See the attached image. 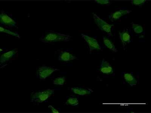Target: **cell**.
Segmentation results:
<instances>
[{
	"instance_id": "obj_18",
	"label": "cell",
	"mask_w": 151,
	"mask_h": 113,
	"mask_svg": "<svg viewBox=\"0 0 151 113\" xmlns=\"http://www.w3.org/2000/svg\"><path fill=\"white\" fill-rule=\"evenodd\" d=\"M132 28L135 33H142L143 29L141 25L137 24H133L132 25Z\"/></svg>"
},
{
	"instance_id": "obj_7",
	"label": "cell",
	"mask_w": 151,
	"mask_h": 113,
	"mask_svg": "<svg viewBox=\"0 0 151 113\" xmlns=\"http://www.w3.org/2000/svg\"><path fill=\"white\" fill-rule=\"evenodd\" d=\"M100 68L101 72L106 75H111L114 72L111 65L104 60H102Z\"/></svg>"
},
{
	"instance_id": "obj_5",
	"label": "cell",
	"mask_w": 151,
	"mask_h": 113,
	"mask_svg": "<svg viewBox=\"0 0 151 113\" xmlns=\"http://www.w3.org/2000/svg\"><path fill=\"white\" fill-rule=\"evenodd\" d=\"M81 36L88 44L90 51H92L94 50H101V48L100 45L99 43L96 39L83 33H82Z\"/></svg>"
},
{
	"instance_id": "obj_20",
	"label": "cell",
	"mask_w": 151,
	"mask_h": 113,
	"mask_svg": "<svg viewBox=\"0 0 151 113\" xmlns=\"http://www.w3.org/2000/svg\"><path fill=\"white\" fill-rule=\"evenodd\" d=\"M94 2L100 5H108L110 4V1L109 0H96Z\"/></svg>"
},
{
	"instance_id": "obj_21",
	"label": "cell",
	"mask_w": 151,
	"mask_h": 113,
	"mask_svg": "<svg viewBox=\"0 0 151 113\" xmlns=\"http://www.w3.org/2000/svg\"><path fill=\"white\" fill-rule=\"evenodd\" d=\"M49 107L50 109L51 110V111H52V113H59V112L58 111V110H57L56 109H55L53 107V106H52L51 105L49 106Z\"/></svg>"
},
{
	"instance_id": "obj_13",
	"label": "cell",
	"mask_w": 151,
	"mask_h": 113,
	"mask_svg": "<svg viewBox=\"0 0 151 113\" xmlns=\"http://www.w3.org/2000/svg\"><path fill=\"white\" fill-rule=\"evenodd\" d=\"M119 34L120 39L124 45H126L130 43L131 37L127 31L119 32Z\"/></svg>"
},
{
	"instance_id": "obj_17",
	"label": "cell",
	"mask_w": 151,
	"mask_h": 113,
	"mask_svg": "<svg viewBox=\"0 0 151 113\" xmlns=\"http://www.w3.org/2000/svg\"><path fill=\"white\" fill-rule=\"evenodd\" d=\"M0 31L1 32H4V33H7V34L12 35V36L18 38H20L19 35L18 34V33L12 32L11 31L8 30L7 29L2 27H0Z\"/></svg>"
},
{
	"instance_id": "obj_14",
	"label": "cell",
	"mask_w": 151,
	"mask_h": 113,
	"mask_svg": "<svg viewBox=\"0 0 151 113\" xmlns=\"http://www.w3.org/2000/svg\"><path fill=\"white\" fill-rule=\"evenodd\" d=\"M104 43L105 46L110 49V50L113 51V52H118L117 48H116L115 45L111 42L110 40L109 39L104 37H103Z\"/></svg>"
},
{
	"instance_id": "obj_16",
	"label": "cell",
	"mask_w": 151,
	"mask_h": 113,
	"mask_svg": "<svg viewBox=\"0 0 151 113\" xmlns=\"http://www.w3.org/2000/svg\"><path fill=\"white\" fill-rule=\"evenodd\" d=\"M66 78L64 77L56 78L53 81V84L58 85H63L65 82Z\"/></svg>"
},
{
	"instance_id": "obj_2",
	"label": "cell",
	"mask_w": 151,
	"mask_h": 113,
	"mask_svg": "<svg viewBox=\"0 0 151 113\" xmlns=\"http://www.w3.org/2000/svg\"><path fill=\"white\" fill-rule=\"evenodd\" d=\"M54 93V90L51 89L38 91L32 95L31 101L35 103H42L53 95Z\"/></svg>"
},
{
	"instance_id": "obj_4",
	"label": "cell",
	"mask_w": 151,
	"mask_h": 113,
	"mask_svg": "<svg viewBox=\"0 0 151 113\" xmlns=\"http://www.w3.org/2000/svg\"><path fill=\"white\" fill-rule=\"evenodd\" d=\"M59 70L57 68L44 66L40 67L37 71V77L40 79H44L49 76L53 72Z\"/></svg>"
},
{
	"instance_id": "obj_19",
	"label": "cell",
	"mask_w": 151,
	"mask_h": 113,
	"mask_svg": "<svg viewBox=\"0 0 151 113\" xmlns=\"http://www.w3.org/2000/svg\"><path fill=\"white\" fill-rule=\"evenodd\" d=\"M146 1L145 0H134L132 1V3L133 5L139 6V5H143Z\"/></svg>"
},
{
	"instance_id": "obj_11",
	"label": "cell",
	"mask_w": 151,
	"mask_h": 113,
	"mask_svg": "<svg viewBox=\"0 0 151 113\" xmlns=\"http://www.w3.org/2000/svg\"><path fill=\"white\" fill-rule=\"evenodd\" d=\"M76 57L75 56L73 55L69 52H62L60 55H59L58 60L60 61H69L70 60H75L76 59Z\"/></svg>"
},
{
	"instance_id": "obj_1",
	"label": "cell",
	"mask_w": 151,
	"mask_h": 113,
	"mask_svg": "<svg viewBox=\"0 0 151 113\" xmlns=\"http://www.w3.org/2000/svg\"><path fill=\"white\" fill-rule=\"evenodd\" d=\"M71 37L69 35L62 34L59 32L51 31L47 32L40 39L43 42L52 43L57 42L69 41Z\"/></svg>"
},
{
	"instance_id": "obj_3",
	"label": "cell",
	"mask_w": 151,
	"mask_h": 113,
	"mask_svg": "<svg viewBox=\"0 0 151 113\" xmlns=\"http://www.w3.org/2000/svg\"><path fill=\"white\" fill-rule=\"evenodd\" d=\"M93 14L94 22L99 27L100 29L109 34H111L112 28L114 26L107 23L106 21L100 18L96 14L93 13Z\"/></svg>"
},
{
	"instance_id": "obj_6",
	"label": "cell",
	"mask_w": 151,
	"mask_h": 113,
	"mask_svg": "<svg viewBox=\"0 0 151 113\" xmlns=\"http://www.w3.org/2000/svg\"><path fill=\"white\" fill-rule=\"evenodd\" d=\"M0 19L2 25L10 27H17V22L6 13H1L0 14Z\"/></svg>"
},
{
	"instance_id": "obj_8",
	"label": "cell",
	"mask_w": 151,
	"mask_h": 113,
	"mask_svg": "<svg viewBox=\"0 0 151 113\" xmlns=\"http://www.w3.org/2000/svg\"><path fill=\"white\" fill-rule=\"evenodd\" d=\"M71 91L74 94L76 95H90L93 92V91L91 89L85 88L81 87H73L71 88Z\"/></svg>"
},
{
	"instance_id": "obj_9",
	"label": "cell",
	"mask_w": 151,
	"mask_h": 113,
	"mask_svg": "<svg viewBox=\"0 0 151 113\" xmlns=\"http://www.w3.org/2000/svg\"><path fill=\"white\" fill-rule=\"evenodd\" d=\"M17 53V51L15 49L9 51L3 54L1 57V64H4L9 60L10 59L15 56Z\"/></svg>"
},
{
	"instance_id": "obj_12",
	"label": "cell",
	"mask_w": 151,
	"mask_h": 113,
	"mask_svg": "<svg viewBox=\"0 0 151 113\" xmlns=\"http://www.w3.org/2000/svg\"><path fill=\"white\" fill-rule=\"evenodd\" d=\"M124 79L125 81L131 87L136 85L137 82V79L131 73H125L124 75Z\"/></svg>"
},
{
	"instance_id": "obj_15",
	"label": "cell",
	"mask_w": 151,
	"mask_h": 113,
	"mask_svg": "<svg viewBox=\"0 0 151 113\" xmlns=\"http://www.w3.org/2000/svg\"><path fill=\"white\" fill-rule=\"evenodd\" d=\"M66 104L71 106H75L79 104V100L77 98L75 97L70 98L66 102Z\"/></svg>"
},
{
	"instance_id": "obj_10",
	"label": "cell",
	"mask_w": 151,
	"mask_h": 113,
	"mask_svg": "<svg viewBox=\"0 0 151 113\" xmlns=\"http://www.w3.org/2000/svg\"><path fill=\"white\" fill-rule=\"evenodd\" d=\"M132 11L130 10L121 9L114 13H112L109 16V18L113 20L119 19L122 16L129 14Z\"/></svg>"
}]
</instances>
